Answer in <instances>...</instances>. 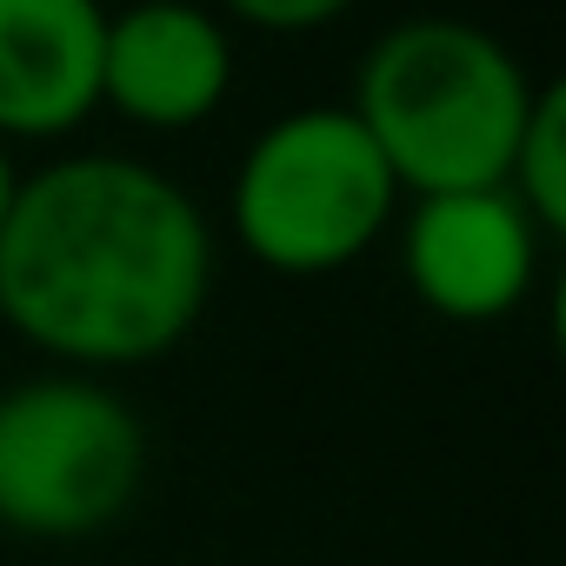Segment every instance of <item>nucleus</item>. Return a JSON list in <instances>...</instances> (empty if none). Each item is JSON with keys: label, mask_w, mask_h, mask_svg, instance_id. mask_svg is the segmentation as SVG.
<instances>
[{"label": "nucleus", "mask_w": 566, "mask_h": 566, "mask_svg": "<svg viewBox=\"0 0 566 566\" xmlns=\"http://www.w3.org/2000/svg\"><path fill=\"white\" fill-rule=\"evenodd\" d=\"M213 227L134 154H61L14 180L0 220V321L74 374L167 360L207 314Z\"/></svg>", "instance_id": "obj_1"}, {"label": "nucleus", "mask_w": 566, "mask_h": 566, "mask_svg": "<svg viewBox=\"0 0 566 566\" xmlns=\"http://www.w3.org/2000/svg\"><path fill=\"white\" fill-rule=\"evenodd\" d=\"M533 101L539 81L500 34L460 14H413L360 54L347 107L400 193H467L506 187Z\"/></svg>", "instance_id": "obj_2"}, {"label": "nucleus", "mask_w": 566, "mask_h": 566, "mask_svg": "<svg viewBox=\"0 0 566 566\" xmlns=\"http://www.w3.org/2000/svg\"><path fill=\"white\" fill-rule=\"evenodd\" d=\"M400 180L354 107H294L266 120L233 167V240L287 280H327L380 247L400 220Z\"/></svg>", "instance_id": "obj_3"}, {"label": "nucleus", "mask_w": 566, "mask_h": 566, "mask_svg": "<svg viewBox=\"0 0 566 566\" xmlns=\"http://www.w3.org/2000/svg\"><path fill=\"white\" fill-rule=\"evenodd\" d=\"M147 480V427L107 374L48 367L0 394V526L94 539Z\"/></svg>", "instance_id": "obj_4"}, {"label": "nucleus", "mask_w": 566, "mask_h": 566, "mask_svg": "<svg viewBox=\"0 0 566 566\" xmlns=\"http://www.w3.org/2000/svg\"><path fill=\"white\" fill-rule=\"evenodd\" d=\"M400 207V273L427 314L453 327H493L526 307L546 233L506 187L413 193Z\"/></svg>", "instance_id": "obj_5"}, {"label": "nucleus", "mask_w": 566, "mask_h": 566, "mask_svg": "<svg viewBox=\"0 0 566 566\" xmlns=\"http://www.w3.org/2000/svg\"><path fill=\"white\" fill-rule=\"evenodd\" d=\"M233 94V28L200 0H134L101 34V107L147 134L207 127Z\"/></svg>", "instance_id": "obj_6"}, {"label": "nucleus", "mask_w": 566, "mask_h": 566, "mask_svg": "<svg viewBox=\"0 0 566 566\" xmlns=\"http://www.w3.org/2000/svg\"><path fill=\"white\" fill-rule=\"evenodd\" d=\"M101 0H0V140H67L101 114Z\"/></svg>", "instance_id": "obj_7"}, {"label": "nucleus", "mask_w": 566, "mask_h": 566, "mask_svg": "<svg viewBox=\"0 0 566 566\" xmlns=\"http://www.w3.org/2000/svg\"><path fill=\"white\" fill-rule=\"evenodd\" d=\"M506 193L533 213V227L546 240L566 233V87L559 81H539V101H533L513 167H506Z\"/></svg>", "instance_id": "obj_8"}, {"label": "nucleus", "mask_w": 566, "mask_h": 566, "mask_svg": "<svg viewBox=\"0 0 566 566\" xmlns=\"http://www.w3.org/2000/svg\"><path fill=\"white\" fill-rule=\"evenodd\" d=\"M354 8L360 0H213L220 21H240L253 34H321Z\"/></svg>", "instance_id": "obj_9"}, {"label": "nucleus", "mask_w": 566, "mask_h": 566, "mask_svg": "<svg viewBox=\"0 0 566 566\" xmlns=\"http://www.w3.org/2000/svg\"><path fill=\"white\" fill-rule=\"evenodd\" d=\"M14 180H21V167H14V147L0 140V220H8V200H14Z\"/></svg>", "instance_id": "obj_10"}]
</instances>
